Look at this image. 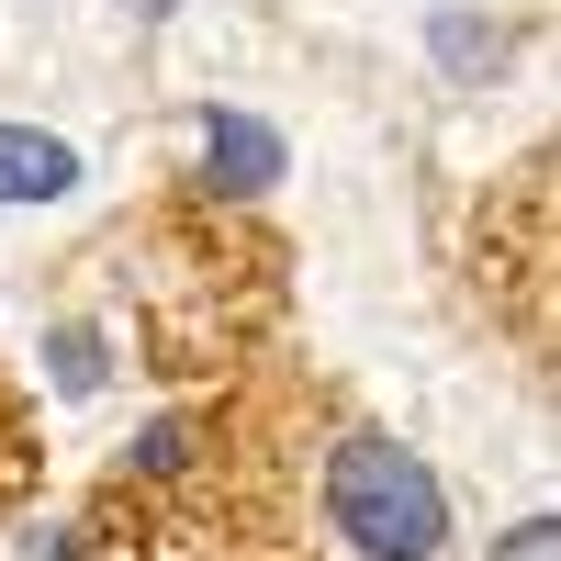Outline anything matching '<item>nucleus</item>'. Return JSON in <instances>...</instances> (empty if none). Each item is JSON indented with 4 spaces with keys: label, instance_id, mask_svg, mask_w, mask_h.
Wrapping results in <instances>:
<instances>
[{
    "label": "nucleus",
    "instance_id": "obj_1",
    "mask_svg": "<svg viewBox=\"0 0 561 561\" xmlns=\"http://www.w3.org/2000/svg\"><path fill=\"white\" fill-rule=\"evenodd\" d=\"M325 517L359 561H438L449 550V494L404 438H337L325 449Z\"/></svg>",
    "mask_w": 561,
    "mask_h": 561
},
{
    "label": "nucleus",
    "instance_id": "obj_2",
    "mask_svg": "<svg viewBox=\"0 0 561 561\" xmlns=\"http://www.w3.org/2000/svg\"><path fill=\"white\" fill-rule=\"evenodd\" d=\"M293 169V147L259 124V113H203V192H237V203H259L270 180Z\"/></svg>",
    "mask_w": 561,
    "mask_h": 561
},
{
    "label": "nucleus",
    "instance_id": "obj_3",
    "mask_svg": "<svg viewBox=\"0 0 561 561\" xmlns=\"http://www.w3.org/2000/svg\"><path fill=\"white\" fill-rule=\"evenodd\" d=\"M90 180V158L45 124H0V203H68Z\"/></svg>",
    "mask_w": 561,
    "mask_h": 561
},
{
    "label": "nucleus",
    "instance_id": "obj_4",
    "mask_svg": "<svg viewBox=\"0 0 561 561\" xmlns=\"http://www.w3.org/2000/svg\"><path fill=\"white\" fill-rule=\"evenodd\" d=\"M45 359H57V393H102V370H113L102 325H57V337H45Z\"/></svg>",
    "mask_w": 561,
    "mask_h": 561
},
{
    "label": "nucleus",
    "instance_id": "obj_5",
    "mask_svg": "<svg viewBox=\"0 0 561 561\" xmlns=\"http://www.w3.org/2000/svg\"><path fill=\"white\" fill-rule=\"evenodd\" d=\"M135 472H192V427H180V415H158V427L135 438Z\"/></svg>",
    "mask_w": 561,
    "mask_h": 561
},
{
    "label": "nucleus",
    "instance_id": "obj_6",
    "mask_svg": "<svg viewBox=\"0 0 561 561\" xmlns=\"http://www.w3.org/2000/svg\"><path fill=\"white\" fill-rule=\"evenodd\" d=\"M438 57H449V68H494V57H505V34H483V23H460V12H449V23H438Z\"/></svg>",
    "mask_w": 561,
    "mask_h": 561
},
{
    "label": "nucleus",
    "instance_id": "obj_7",
    "mask_svg": "<svg viewBox=\"0 0 561 561\" xmlns=\"http://www.w3.org/2000/svg\"><path fill=\"white\" fill-rule=\"evenodd\" d=\"M494 561H561V528H550V517H528V528H505V539H494Z\"/></svg>",
    "mask_w": 561,
    "mask_h": 561
},
{
    "label": "nucleus",
    "instance_id": "obj_8",
    "mask_svg": "<svg viewBox=\"0 0 561 561\" xmlns=\"http://www.w3.org/2000/svg\"><path fill=\"white\" fill-rule=\"evenodd\" d=\"M124 12H135V23H169V12H180V0H124Z\"/></svg>",
    "mask_w": 561,
    "mask_h": 561
}]
</instances>
